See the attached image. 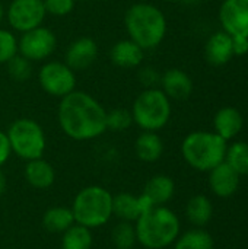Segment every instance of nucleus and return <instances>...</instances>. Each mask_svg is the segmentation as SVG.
Here are the masks:
<instances>
[{
    "label": "nucleus",
    "instance_id": "21",
    "mask_svg": "<svg viewBox=\"0 0 248 249\" xmlns=\"http://www.w3.org/2000/svg\"><path fill=\"white\" fill-rule=\"evenodd\" d=\"M134 153L139 160L153 163L164 153V142L156 131H142L134 142Z\"/></svg>",
    "mask_w": 248,
    "mask_h": 249
},
{
    "label": "nucleus",
    "instance_id": "27",
    "mask_svg": "<svg viewBox=\"0 0 248 249\" xmlns=\"http://www.w3.org/2000/svg\"><path fill=\"white\" fill-rule=\"evenodd\" d=\"M111 241L115 249H133L137 242L134 223L120 222L111 232Z\"/></svg>",
    "mask_w": 248,
    "mask_h": 249
},
{
    "label": "nucleus",
    "instance_id": "5",
    "mask_svg": "<svg viewBox=\"0 0 248 249\" xmlns=\"http://www.w3.org/2000/svg\"><path fill=\"white\" fill-rule=\"evenodd\" d=\"M75 222L88 229H96L113 217V194L99 185L82 188L72 204Z\"/></svg>",
    "mask_w": 248,
    "mask_h": 249
},
{
    "label": "nucleus",
    "instance_id": "16",
    "mask_svg": "<svg viewBox=\"0 0 248 249\" xmlns=\"http://www.w3.org/2000/svg\"><path fill=\"white\" fill-rule=\"evenodd\" d=\"M145 51L132 39H121L110 50V60L120 69H136L142 64Z\"/></svg>",
    "mask_w": 248,
    "mask_h": 249
},
{
    "label": "nucleus",
    "instance_id": "8",
    "mask_svg": "<svg viewBox=\"0 0 248 249\" xmlns=\"http://www.w3.org/2000/svg\"><path fill=\"white\" fill-rule=\"evenodd\" d=\"M38 82L47 95L58 99L76 90V74L61 61L44 63L38 71Z\"/></svg>",
    "mask_w": 248,
    "mask_h": 249
},
{
    "label": "nucleus",
    "instance_id": "22",
    "mask_svg": "<svg viewBox=\"0 0 248 249\" xmlns=\"http://www.w3.org/2000/svg\"><path fill=\"white\" fill-rule=\"evenodd\" d=\"M186 216L187 220L196 226V228H203L206 226L213 216V206L212 201L206 196H194L187 201L186 206Z\"/></svg>",
    "mask_w": 248,
    "mask_h": 249
},
{
    "label": "nucleus",
    "instance_id": "32",
    "mask_svg": "<svg viewBox=\"0 0 248 249\" xmlns=\"http://www.w3.org/2000/svg\"><path fill=\"white\" fill-rule=\"evenodd\" d=\"M139 80L145 85L146 89L156 88V85L161 82V74L156 71V69L152 67H143L139 70Z\"/></svg>",
    "mask_w": 248,
    "mask_h": 249
},
{
    "label": "nucleus",
    "instance_id": "38",
    "mask_svg": "<svg viewBox=\"0 0 248 249\" xmlns=\"http://www.w3.org/2000/svg\"><path fill=\"white\" fill-rule=\"evenodd\" d=\"M76 1H82V0H76Z\"/></svg>",
    "mask_w": 248,
    "mask_h": 249
},
{
    "label": "nucleus",
    "instance_id": "4",
    "mask_svg": "<svg viewBox=\"0 0 248 249\" xmlns=\"http://www.w3.org/2000/svg\"><path fill=\"white\" fill-rule=\"evenodd\" d=\"M228 142L215 131H193L181 143L184 160L200 172H209L225 160Z\"/></svg>",
    "mask_w": 248,
    "mask_h": 249
},
{
    "label": "nucleus",
    "instance_id": "9",
    "mask_svg": "<svg viewBox=\"0 0 248 249\" xmlns=\"http://www.w3.org/2000/svg\"><path fill=\"white\" fill-rule=\"evenodd\" d=\"M57 47L56 34L47 26H38L26 31L18 39V54L31 63L45 61L53 55Z\"/></svg>",
    "mask_w": 248,
    "mask_h": 249
},
{
    "label": "nucleus",
    "instance_id": "34",
    "mask_svg": "<svg viewBox=\"0 0 248 249\" xmlns=\"http://www.w3.org/2000/svg\"><path fill=\"white\" fill-rule=\"evenodd\" d=\"M232 51H234V55H246L248 53V36L234 35L232 36Z\"/></svg>",
    "mask_w": 248,
    "mask_h": 249
},
{
    "label": "nucleus",
    "instance_id": "1",
    "mask_svg": "<svg viewBox=\"0 0 248 249\" xmlns=\"http://www.w3.org/2000/svg\"><path fill=\"white\" fill-rule=\"evenodd\" d=\"M58 125L76 142H86L107 131V109L88 92L73 90L60 99Z\"/></svg>",
    "mask_w": 248,
    "mask_h": 249
},
{
    "label": "nucleus",
    "instance_id": "29",
    "mask_svg": "<svg viewBox=\"0 0 248 249\" xmlns=\"http://www.w3.org/2000/svg\"><path fill=\"white\" fill-rule=\"evenodd\" d=\"M133 124V117L130 109L114 108L107 111V130L110 131H126Z\"/></svg>",
    "mask_w": 248,
    "mask_h": 249
},
{
    "label": "nucleus",
    "instance_id": "7",
    "mask_svg": "<svg viewBox=\"0 0 248 249\" xmlns=\"http://www.w3.org/2000/svg\"><path fill=\"white\" fill-rule=\"evenodd\" d=\"M7 139L12 153L23 160H32L42 158L47 139L42 127L32 118H18L15 120L7 131Z\"/></svg>",
    "mask_w": 248,
    "mask_h": 249
},
{
    "label": "nucleus",
    "instance_id": "10",
    "mask_svg": "<svg viewBox=\"0 0 248 249\" xmlns=\"http://www.w3.org/2000/svg\"><path fill=\"white\" fill-rule=\"evenodd\" d=\"M47 16L42 0H12L6 9L9 26L16 32H26L42 25Z\"/></svg>",
    "mask_w": 248,
    "mask_h": 249
},
{
    "label": "nucleus",
    "instance_id": "36",
    "mask_svg": "<svg viewBox=\"0 0 248 249\" xmlns=\"http://www.w3.org/2000/svg\"><path fill=\"white\" fill-rule=\"evenodd\" d=\"M4 16H6V9L3 7V4H1V1H0V23H1V20L4 19Z\"/></svg>",
    "mask_w": 248,
    "mask_h": 249
},
{
    "label": "nucleus",
    "instance_id": "26",
    "mask_svg": "<svg viewBox=\"0 0 248 249\" xmlns=\"http://www.w3.org/2000/svg\"><path fill=\"white\" fill-rule=\"evenodd\" d=\"M225 162L240 175H248V143L247 142H234L227 147Z\"/></svg>",
    "mask_w": 248,
    "mask_h": 249
},
{
    "label": "nucleus",
    "instance_id": "37",
    "mask_svg": "<svg viewBox=\"0 0 248 249\" xmlns=\"http://www.w3.org/2000/svg\"><path fill=\"white\" fill-rule=\"evenodd\" d=\"M162 1H167V3H177V1H183V0H162Z\"/></svg>",
    "mask_w": 248,
    "mask_h": 249
},
{
    "label": "nucleus",
    "instance_id": "17",
    "mask_svg": "<svg viewBox=\"0 0 248 249\" xmlns=\"http://www.w3.org/2000/svg\"><path fill=\"white\" fill-rule=\"evenodd\" d=\"M205 57L212 66L227 64L234 57L232 36L225 31L212 34L205 45Z\"/></svg>",
    "mask_w": 248,
    "mask_h": 249
},
{
    "label": "nucleus",
    "instance_id": "33",
    "mask_svg": "<svg viewBox=\"0 0 248 249\" xmlns=\"http://www.w3.org/2000/svg\"><path fill=\"white\" fill-rule=\"evenodd\" d=\"M10 155H12V150H10L7 134H6V131L0 130V168L9 160Z\"/></svg>",
    "mask_w": 248,
    "mask_h": 249
},
{
    "label": "nucleus",
    "instance_id": "23",
    "mask_svg": "<svg viewBox=\"0 0 248 249\" xmlns=\"http://www.w3.org/2000/svg\"><path fill=\"white\" fill-rule=\"evenodd\" d=\"M75 223V216L70 207H51L42 216V226L53 233H63Z\"/></svg>",
    "mask_w": 248,
    "mask_h": 249
},
{
    "label": "nucleus",
    "instance_id": "35",
    "mask_svg": "<svg viewBox=\"0 0 248 249\" xmlns=\"http://www.w3.org/2000/svg\"><path fill=\"white\" fill-rule=\"evenodd\" d=\"M6 184H7V181H6V175H4V172L0 169V197L4 194V191H6Z\"/></svg>",
    "mask_w": 248,
    "mask_h": 249
},
{
    "label": "nucleus",
    "instance_id": "2",
    "mask_svg": "<svg viewBox=\"0 0 248 249\" xmlns=\"http://www.w3.org/2000/svg\"><path fill=\"white\" fill-rule=\"evenodd\" d=\"M124 28L129 39L143 51L156 48L167 35V18L164 12L146 1L132 4L124 13Z\"/></svg>",
    "mask_w": 248,
    "mask_h": 249
},
{
    "label": "nucleus",
    "instance_id": "28",
    "mask_svg": "<svg viewBox=\"0 0 248 249\" xmlns=\"http://www.w3.org/2000/svg\"><path fill=\"white\" fill-rule=\"evenodd\" d=\"M6 66L10 79L15 82H26L32 74V63L20 54H16L13 58H10Z\"/></svg>",
    "mask_w": 248,
    "mask_h": 249
},
{
    "label": "nucleus",
    "instance_id": "20",
    "mask_svg": "<svg viewBox=\"0 0 248 249\" xmlns=\"http://www.w3.org/2000/svg\"><path fill=\"white\" fill-rule=\"evenodd\" d=\"M23 175L26 182L37 190L50 188L56 181V171L53 165L42 158L28 160L25 165Z\"/></svg>",
    "mask_w": 248,
    "mask_h": 249
},
{
    "label": "nucleus",
    "instance_id": "31",
    "mask_svg": "<svg viewBox=\"0 0 248 249\" xmlns=\"http://www.w3.org/2000/svg\"><path fill=\"white\" fill-rule=\"evenodd\" d=\"M47 15L63 18L73 12L76 0H42Z\"/></svg>",
    "mask_w": 248,
    "mask_h": 249
},
{
    "label": "nucleus",
    "instance_id": "18",
    "mask_svg": "<svg viewBox=\"0 0 248 249\" xmlns=\"http://www.w3.org/2000/svg\"><path fill=\"white\" fill-rule=\"evenodd\" d=\"M243 125H244L243 114L234 107L221 108L213 117L215 133L227 142L235 139L241 133Z\"/></svg>",
    "mask_w": 248,
    "mask_h": 249
},
{
    "label": "nucleus",
    "instance_id": "30",
    "mask_svg": "<svg viewBox=\"0 0 248 249\" xmlns=\"http://www.w3.org/2000/svg\"><path fill=\"white\" fill-rule=\"evenodd\" d=\"M18 54V38L12 31L0 28V64H6Z\"/></svg>",
    "mask_w": 248,
    "mask_h": 249
},
{
    "label": "nucleus",
    "instance_id": "6",
    "mask_svg": "<svg viewBox=\"0 0 248 249\" xmlns=\"http://www.w3.org/2000/svg\"><path fill=\"white\" fill-rule=\"evenodd\" d=\"M133 124L142 131H159L171 118V99L159 89L149 88L142 90L132 105Z\"/></svg>",
    "mask_w": 248,
    "mask_h": 249
},
{
    "label": "nucleus",
    "instance_id": "11",
    "mask_svg": "<svg viewBox=\"0 0 248 249\" xmlns=\"http://www.w3.org/2000/svg\"><path fill=\"white\" fill-rule=\"evenodd\" d=\"M219 22L227 34L248 36V0H224Z\"/></svg>",
    "mask_w": 248,
    "mask_h": 249
},
{
    "label": "nucleus",
    "instance_id": "24",
    "mask_svg": "<svg viewBox=\"0 0 248 249\" xmlns=\"http://www.w3.org/2000/svg\"><path fill=\"white\" fill-rule=\"evenodd\" d=\"M174 249H215V241L209 232L196 228L178 235L174 242Z\"/></svg>",
    "mask_w": 248,
    "mask_h": 249
},
{
    "label": "nucleus",
    "instance_id": "13",
    "mask_svg": "<svg viewBox=\"0 0 248 249\" xmlns=\"http://www.w3.org/2000/svg\"><path fill=\"white\" fill-rule=\"evenodd\" d=\"M152 207L153 206L142 194L133 196L130 193H120L113 196V216L121 222L134 223L145 212Z\"/></svg>",
    "mask_w": 248,
    "mask_h": 249
},
{
    "label": "nucleus",
    "instance_id": "15",
    "mask_svg": "<svg viewBox=\"0 0 248 249\" xmlns=\"http://www.w3.org/2000/svg\"><path fill=\"white\" fill-rule=\"evenodd\" d=\"M161 90L175 101H184L193 93L194 85L191 77L181 69H168L161 74Z\"/></svg>",
    "mask_w": 248,
    "mask_h": 249
},
{
    "label": "nucleus",
    "instance_id": "25",
    "mask_svg": "<svg viewBox=\"0 0 248 249\" xmlns=\"http://www.w3.org/2000/svg\"><path fill=\"white\" fill-rule=\"evenodd\" d=\"M61 235V249H92V232L82 225L75 223Z\"/></svg>",
    "mask_w": 248,
    "mask_h": 249
},
{
    "label": "nucleus",
    "instance_id": "3",
    "mask_svg": "<svg viewBox=\"0 0 248 249\" xmlns=\"http://www.w3.org/2000/svg\"><path fill=\"white\" fill-rule=\"evenodd\" d=\"M137 242L148 249H164L175 242L180 235V219L165 207L158 206L145 212L136 222Z\"/></svg>",
    "mask_w": 248,
    "mask_h": 249
},
{
    "label": "nucleus",
    "instance_id": "12",
    "mask_svg": "<svg viewBox=\"0 0 248 249\" xmlns=\"http://www.w3.org/2000/svg\"><path fill=\"white\" fill-rule=\"evenodd\" d=\"M98 57V45L91 36H80L72 41L64 54V63L73 70L91 67Z\"/></svg>",
    "mask_w": 248,
    "mask_h": 249
},
{
    "label": "nucleus",
    "instance_id": "14",
    "mask_svg": "<svg viewBox=\"0 0 248 249\" xmlns=\"http://www.w3.org/2000/svg\"><path fill=\"white\" fill-rule=\"evenodd\" d=\"M241 177L224 160L209 171V188L219 198L232 197L240 188Z\"/></svg>",
    "mask_w": 248,
    "mask_h": 249
},
{
    "label": "nucleus",
    "instance_id": "19",
    "mask_svg": "<svg viewBox=\"0 0 248 249\" xmlns=\"http://www.w3.org/2000/svg\"><path fill=\"white\" fill-rule=\"evenodd\" d=\"M174 193H175V184L171 177L155 175L146 182L142 196L153 207H158V206H165L174 197Z\"/></svg>",
    "mask_w": 248,
    "mask_h": 249
}]
</instances>
